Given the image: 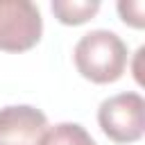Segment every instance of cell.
Masks as SVG:
<instances>
[{
  "mask_svg": "<svg viewBox=\"0 0 145 145\" xmlns=\"http://www.w3.org/2000/svg\"><path fill=\"white\" fill-rule=\"evenodd\" d=\"M77 72L93 84H113L125 75L127 68V45L111 29L86 32L72 50Z\"/></svg>",
  "mask_w": 145,
  "mask_h": 145,
  "instance_id": "cell-1",
  "label": "cell"
},
{
  "mask_svg": "<svg viewBox=\"0 0 145 145\" xmlns=\"http://www.w3.org/2000/svg\"><path fill=\"white\" fill-rule=\"evenodd\" d=\"M97 122L106 138L120 145L140 140L145 131V100L140 93L127 91L102 100L97 109Z\"/></svg>",
  "mask_w": 145,
  "mask_h": 145,
  "instance_id": "cell-2",
  "label": "cell"
},
{
  "mask_svg": "<svg viewBox=\"0 0 145 145\" xmlns=\"http://www.w3.org/2000/svg\"><path fill=\"white\" fill-rule=\"evenodd\" d=\"M43 34V18L29 0H0V50H32Z\"/></svg>",
  "mask_w": 145,
  "mask_h": 145,
  "instance_id": "cell-3",
  "label": "cell"
},
{
  "mask_svg": "<svg viewBox=\"0 0 145 145\" xmlns=\"http://www.w3.org/2000/svg\"><path fill=\"white\" fill-rule=\"evenodd\" d=\"M48 127L45 113L32 104L0 109V145H39Z\"/></svg>",
  "mask_w": 145,
  "mask_h": 145,
  "instance_id": "cell-4",
  "label": "cell"
},
{
  "mask_svg": "<svg viewBox=\"0 0 145 145\" xmlns=\"http://www.w3.org/2000/svg\"><path fill=\"white\" fill-rule=\"evenodd\" d=\"M50 9L63 25H82L100 11V0H54Z\"/></svg>",
  "mask_w": 145,
  "mask_h": 145,
  "instance_id": "cell-5",
  "label": "cell"
},
{
  "mask_svg": "<svg viewBox=\"0 0 145 145\" xmlns=\"http://www.w3.org/2000/svg\"><path fill=\"white\" fill-rule=\"evenodd\" d=\"M39 145H97L91 134L77 122H59L48 127Z\"/></svg>",
  "mask_w": 145,
  "mask_h": 145,
  "instance_id": "cell-6",
  "label": "cell"
},
{
  "mask_svg": "<svg viewBox=\"0 0 145 145\" xmlns=\"http://www.w3.org/2000/svg\"><path fill=\"white\" fill-rule=\"evenodd\" d=\"M118 14L125 25L140 29L145 25V2L143 0H122L118 2Z\"/></svg>",
  "mask_w": 145,
  "mask_h": 145,
  "instance_id": "cell-7",
  "label": "cell"
},
{
  "mask_svg": "<svg viewBox=\"0 0 145 145\" xmlns=\"http://www.w3.org/2000/svg\"><path fill=\"white\" fill-rule=\"evenodd\" d=\"M143 54H145V48L140 45V48L136 50V66H134V77H136L138 84H145V79L140 77V59H143Z\"/></svg>",
  "mask_w": 145,
  "mask_h": 145,
  "instance_id": "cell-8",
  "label": "cell"
}]
</instances>
